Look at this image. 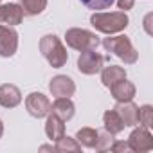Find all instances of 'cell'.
<instances>
[{
    "label": "cell",
    "mask_w": 153,
    "mask_h": 153,
    "mask_svg": "<svg viewBox=\"0 0 153 153\" xmlns=\"http://www.w3.org/2000/svg\"><path fill=\"white\" fill-rule=\"evenodd\" d=\"M90 24L96 31H99L103 34H117L128 27L130 18L124 11H114V13L96 11L90 16Z\"/></svg>",
    "instance_id": "1"
},
{
    "label": "cell",
    "mask_w": 153,
    "mask_h": 153,
    "mask_svg": "<svg viewBox=\"0 0 153 153\" xmlns=\"http://www.w3.org/2000/svg\"><path fill=\"white\" fill-rule=\"evenodd\" d=\"M103 47L106 52L115 54L119 59H123L126 65H133L139 59V52L135 51V47L131 45V40L126 34H119V36H112L108 34V38L103 40Z\"/></svg>",
    "instance_id": "2"
},
{
    "label": "cell",
    "mask_w": 153,
    "mask_h": 153,
    "mask_svg": "<svg viewBox=\"0 0 153 153\" xmlns=\"http://www.w3.org/2000/svg\"><path fill=\"white\" fill-rule=\"evenodd\" d=\"M40 52L52 68H61L68 59L67 49L56 34H45L40 40Z\"/></svg>",
    "instance_id": "3"
},
{
    "label": "cell",
    "mask_w": 153,
    "mask_h": 153,
    "mask_svg": "<svg viewBox=\"0 0 153 153\" xmlns=\"http://www.w3.org/2000/svg\"><path fill=\"white\" fill-rule=\"evenodd\" d=\"M65 42L70 49L74 51H92L97 49L99 45V36L92 31L79 29V27H72L65 33Z\"/></svg>",
    "instance_id": "4"
},
{
    "label": "cell",
    "mask_w": 153,
    "mask_h": 153,
    "mask_svg": "<svg viewBox=\"0 0 153 153\" xmlns=\"http://www.w3.org/2000/svg\"><path fill=\"white\" fill-rule=\"evenodd\" d=\"M103 65H105V56L96 52V49L81 51V54L78 58V70L85 76H94V74L101 72Z\"/></svg>",
    "instance_id": "5"
},
{
    "label": "cell",
    "mask_w": 153,
    "mask_h": 153,
    "mask_svg": "<svg viewBox=\"0 0 153 153\" xmlns=\"http://www.w3.org/2000/svg\"><path fill=\"white\" fill-rule=\"evenodd\" d=\"M126 142H128L130 149L135 151V153H146V151L153 149V137H151L149 130L144 128V126L133 128Z\"/></svg>",
    "instance_id": "6"
},
{
    "label": "cell",
    "mask_w": 153,
    "mask_h": 153,
    "mask_svg": "<svg viewBox=\"0 0 153 153\" xmlns=\"http://www.w3.org/2000/svg\"><path fill=\"white\" fill-rule=\"evenodd\" d=\"M25 110L29 112V115L42 119L47 117L51 114V101L45 94L42 92H33L25 97Z\"/></svg>",
    "instance_id": "7"
},
{
    "label": "cell",
    "mask_w": 153,
    "mask_h": 153,
    "mask_svg": "<svg viewBox=\"0 0 153 153\" xmlns=\"http://www.w3.org/2000/svg\"><path fill=\"white\" fill-rule=\"evenodd\" d=\"M18 49V33L13 25H0V56L11 58Z\"/></svg>",
    "instance_id": "8"
},
{
    "label": "cell",
    "mask_w": 153,
    "mask_h": 153,
    "mask_svg": "<svg viewBox=\"0 0 153 153\" xmlns=\"http://www.w3.org/2000/svg\"><path fill=\"white\" fill-rule=\"evenodd\" d=\"M49 90L54 97H70L74 96L76 92V83L72 78L68 76H63V74H58L51 79L49 83Z\"/></svg>",
    "instance_id": "9"
},
{
    "label": "cell",
    "mask_w": 153,
    "mask_h": 153,
    "mask_svg": "<svg viewBox=\"0 0 153 153\" xmlns=\"http://www.w3.org/2000/svg\"><path fill=\"white\" fill-rule=\"evenodd\" d=\"M114 110L117 112V115L121 117V121L124 123V126H137L139 124V106L131 101H117V105L114 106Z\"/></svg>",
    "instance_id": "10"
},
{
    "label": "cell",
    "mask_w": 153,
    "mask_h": 153,
    "mask_svg": "<svg viewBox=\"0 0 153 153\" xmlns=\"http://www.w3.org/2000/svg\"><path fill=\"white\" fill-rule=\"evenodd\" d=\"M24 9L20 4H0V24L6 25H20L24 22Z\"/></svg>",
    "instance_id": "11"
},
{
    "label": "cell",
    "mask_w": 153,
    "mask_h": 153,
    "mask_svg": "<svg viewBox=\"0 0 153 153\" xmlns=\"http://www.w3.org/2000/svg\"><path fill=\"white\" fill-rule=\"evenodd\" d=\"M20 103H22V92L16 85H11V83L0 85V106L15 108Z\"/></svg>",
    "instance_id": "12"
},
{
    "label": "cell",
    "mask_w": 153,
    "mask_h": 153,
    "mask_svg": "<svg viewBox=\"0 0 153 153\" xmlns=\"http://www.w3.org/2000/svg\"><path fill=\"white\" fill-rule=\"evenodd\" d=\"M51 114H54L56 117H59L63 123L70 121L76 114V106L70 101V97H56L54 103H51Z\"/></svg>",
    "instance_id": "13"
},
{
    "label": "cell",
    "mask_w": 153,
    "mask_h": 153,
    "mask_svg": "<svg viewBox=\"0 0 153 153\" xmlns=\"http://www.w3.org/2000/svg\"><path fill=\"white\" fill-rule=\"evenodd\" d=\"M135 92H137L135 85L131 81H128L126 78L110 87V94H112V97L115 101H131L135 97Z\"/></svg>",
    "instance_id": "14"
},
{
    "label": "cell",
    "mask_w": 153,
    "mask_h": 153,
    "mask_svg": "<svg viewBox=\"0 0 153 153\" xmlns=\"http://www.w3.org/2000/svg\"><path fill=\"white\" fill-rule=\"evenodd\" d=\"M124 78H126V70L119 65H108V67L101 68V83L106 88H110L114 83H117Z\"/></svg>",
    "instance_id": "15"
},
{
    "label": "cell",
    "mask_w": 153,
    "mask_h": 153,
    "mask_svg": "<svg viewBox=\"0 0 153 153\" xmlns=\"http://www.w3.org/2000/svg\"><path fill=\"white\" fill-rule=\"evenodd\" d=\"M45 133L51 140L56 142L58 139H61L65 135V123L59 117H56L54 114H49L47 121H45Z\"/></svg>",
    "instance_id": "16"
},
{
    "label": "cell",
    "mask_w": 153,
    "mask_h": 153,
    "mask_svg": "<svg viewBox=\"0 0 153 153\" xmlns=\"http://www.w3.org/2000/svg\"><path fill=\"white\" fill-rule=\"evenodd\" d=\"M103 124H105V130L106 131H110L112 135H117V133H121L126 126H124V123L121 121V117L117 115V112L112 108V110H106L105 114H103Z\"/></svg>",
    "instance_id": "17"
},
{
    "label": "cell",
    "mask_w": 153,
    "mask_h": 153,
    "mask_svg": "<svg viewBox=\"0 0 153 153\" xmlns=\"http://www.w3.org/2000/svg\"><path fill=\"white\" fill-rule=\"evenodd\" d=\"M76 140H78L83 148H88V149H96V144H97V130L94 128H79L76 131Z\"/></svg>",
    "instance_id": "18"
},
{
    "label": "cell",
    "mask_w": 153,
    "mask_h": 153,
    "mask_svg": "<svg viewBox=\"0 0 153 153\" xmlns=\"http://www.w3.org/2000/svg\"><path fill=\"white\" fill-rule=\"evenodd\" d=\"M54 151H58V153H79L81 151V144L76 140V137L63 135L61 139L56 140Z\"/></svg>",
    "instance_id": "19"
},
{
    "label": "cell",
    "mask_w": 153,
    "mask_h": 153,
    "mask_svg": "<svg viewBox=\"0 0 153 153\" xmlns=\"http://www.w3.org/2000/svg\"><path fill=\"white\" fill-rule=\"evenodd\" d=\"M20 6L24 9V15L36 16L47 7V0H20Z\"/></svg>",
    "instance_id": "20"
},
{
    "label": "cell",
    "mask_w": 153,
    "mask_h": 153,
    "mask_svg": "<svg viewBox=\"0 0 153 153\" xmlns=\"http://www.w3.org/2000/svg\"><path fill=\"white\" fill-rule=\"evenodd\" d=\"M114 135L106 130H97V144H96V149L97 151H108L112 142H114Z\"/></svg>",
    "instance_id": "21"
},
{
    "label": "cell",
    "mask_w": 153,
    "mask_h": 153,
    "mask_svg": "<svg viewBox=\"0 0 153 153\" xmlns=\"http://www.w3.org/2000/svg\"><path fill=\"white\" fill-rule=\"evenodd\" d=\"M139 124L148 128V130L153 126V108H151V105H142L139 108Z\"/></svg>",
    "instance_id": "22"
},
{
    "label": "cell",
    "mask_w": 153,
    "mask_h": 153,
    "mask_svg": "<svg viewBox=\"0 0 153 153\" xmlns=\"http://www.w3.org/2000/svg\"><path fill=\"white\" fill-rule=\"evenodd\" d=\"M114 2H115V0H81V4H83L87 9H92V11L108 9V7H112Z\"/></svg>",
    "instance_id": "23"
},
{
    "label": "cell",
    "mask_w": 153,
    "mask_h": 153,
    "mask_svg": "<svg viewBox=\"0 0 153 153\" xmlns=\"http://www.w3.org/2000/svg\"><path fill=\"white\" fill-rule=\"evenodd\" d=\"M108 151H114V153H128V151H131V149H130L128 142H124V140H114Z\"/></svg>",
    "instance_id": "24"
},
{
    "label": "cell",
    "mask_w": 153,
    "mask_h": 153,
    "mask_svg": "<svg viewBox=\"0 0 153 153\" xmlns=\"http://www.w3.org/2000/svg\"><path fill=\"white\" fill-rule=\"evenodd\" d=\"M133 4H135V0H117V7L121 9V11H128V9H131L133 7Z\"/></svg>",
    "instance_id": "25"
},
{
    "label": "cell",
    "mask_w": 153,
    "mask_h": 153,
    "mask_svg": "<svg viewBox=\"0 0 153 153\" xmlns=\"http://www.w3.org/2000/svg\"><path fill=\"white\" fill-rule=\"evenodd\" d=\"M149 20H151V15H148V16H146V20H144V29H146V33H148V34H151V27H149Z\"/></svg>",
    "instance_id": "26"
},
{
    "label": "cell",
    "mask_w": 153,
    "mask_h": 153,
    "mask_svg": "<svg viewBox=\"0 0 153 153\" xmlns=\"http://www.w3.org/2000/svg\"><path fill=\"white\" fill-rule=\"evenodd\" d=\"M40 149H42V151H47V149H49V151H54V146H42Z\"/></svg>",
    "instance_id": "27"
},
{
    "label": "cell",
    "mask_w": 153,
    "mask_h": 153,
    "mask_svg": "<svg viewBox=\"0 0 153 153\" xmlns=\"http://www.w3.org/2000/svg\"><path fill=\"white\" fill-rule=\"evenodd\" d=\"M2 135H4V123L0 119V139H2Z\"/></svg>",
    "instance_id": "28"
}]
</instances>
